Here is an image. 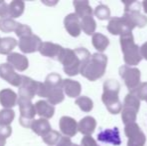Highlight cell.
I'll use <instances>...</instances> for the list:
<instances>
[{
    "mask_svg": "<svg viewBox=\"0 0 147 146\" xmlns=\"http://www.w3.org/2000/svg\"><path fill=\"white\" fill-rule=\"evenodd\" d=\"M120 84L115 79H108L103 83L102 101L111 114H118L122 110V103L119 99Z\"/></svg>",
    "mask_w": 147,
    "mask_h": 146,
    "instance_id": "6da1fadb",
    "label": "cell"
},
{
    "mask_svg": "<svg viewBox=\"0 0 147 146\" xmlns=\"http://www.w3.org/2000/svg\"><path fill=\"white\" fill-rule=\"evenodd\" d=\"M107 56L103 53H95L85 63L81 69V73L90 81H95L101 78L107 67Z\"/></svg>",
    "mask_w": 147,
    "mask_h": 146,
    "instance_id": "7a4b0ae2",
    "label": "cell"
},
{
    "mask_svg": "<svg viewBox=\"0 0 147 146\" xmlns=\"http://www.w3.org/2000/svg\"><path fill=\"white\" fill-rule=\"evenodd\" d=\"M120 45L123 52V58L128 66H135L142 60L140 47L134 42L132 33L120 36Z\"/></svg>",
    "mask_w": 147,
    "mask_h": 146,
    "instance_id": "3957f363",
    "label": "cell"
},
{
    "mask_svg": "<svg viewBox=\"0 0 147 146\" xmlns=\"http://www.w3.org/2000/svg\"><path fill=\"white\" fill-rule=\"evenodd\" d=\"M140 108V100L137 98L135 94L129 93L125 96L121 110L122 121L125 125L134 123L137 118V113Z\"/></svg>",
    "mask_w": 147,
    "mask_h": 146,
    "instance_id": "277c9868",
    "label": "cell"
},
{
    "mask_svg": "<svg viewBox=\"0 0 147 146\" xmlns=\"http://www.w3.org/2000/svg\"><path fill=\"white\" fill-rule=\"evenodd\" d=\"M125 8H124L123 16L127 18L135 27L143 28L147 24V17L140 12L142 3L138 1L131 2H123Z\"/></svg>",
    "mask_w": 147,
    "mask_h": 146,
    "instance_id": "5b68a950",
    "label": "cell"
},
{
    "mask_svg": "<svg viewBox=\"0 0 147 146\" xmlns=\"http://www.w3.org/2000/svg\"><path fill=\"white\" fill-rule=\"evenodd\" d=\"M135 26L124 16L122 17H113L109 20L107 25V29L112 35H125L128 33H132V30Z\"/></svg>",
    "mask_w": 147,
    "mask_h": 146,
    "instance_id": "8992f818",
    "label": "cell"
},
{
    "mask_svg": "<svg viewBox=\"0 0 147 146\" xmlns=\"http://www.w3.org/2000/svg\"><path fill=\"white\" fill-rule=\"evenodd\" d=\"M119 75L124 80V83L130 92L133 91L140 85L139 69L130 67L128 65H123L119 68Z\"/></svg>",
    "mask_w": 147,
    "mask_h": 146,
    "instance_id": "52a82bcc",
    "label": "cell"
},
{
    "mask_svg": "<svg viewBox=\"0 0 147 146\" xmlns=\"http://www.w3.org/2000/svg\"><path fill=\"white\" fill-rule=\"evenodd\" d=\"M124 132L127 136V146H144L146 142V136L140 129L137 123H130L125 125Z\"/></svg>",
    "mask_w": 147,
    "mask_h": 146,
    "instance_id": "ba28073f",
    "label": "cell"
},
{
    "mask_svg": "<svg viewBox=\"0 0 147 146\" xmlns=\"http://www.w3.org/2000/svg\"><path fill=\"white\" fill-rule=\"evenodd\" d=\"M97 139L101 142L110 143L112 145L118 146L121 144V139H120L119 129L114 127L112 129H105L102 130L97 136Z\"/></svg>",
    "mask_w": 147,
    "mask_h": 146,
    "instance_id": "9c48e42d",
    "label": "cell"
},
{
    "mask_svg": "<svg viewBox=\"0 0 147 146\" xmlns=\"http://www.w3.org/2000/svg\"><path fill=\"white\" fill-rule=\"evenodd\" d=\"M95 127H96V121L93 117L90 116L83 118L79 123V130L85 135L92 134L95 130Z\"/></svg>",
    "mask_w": 147,
    "mask_h": 146,
    "instance_id": "30bf717a",
    "label": "cell"
},
{
    "mask_svg": "<svg viewBox=\"0 0 147 146\" xmlns=\"http://www.w3.org/2000/svg\"><path fill=\"white\" fill-rule=\"evenodd\" d=\"M92 43L95 49H97L99 52H103L108 47L109 39L101 33H95L92 37Z\"/></svg>",
    "mask_w": 147,
    "mask_h": 146,
    "instance_id": "8fae6325",
    "label": "cell"
},
{
    "mask_svg": "<svg viewBox=\"0 0 147 146\" xmlns=\"http://www.w3.org/2000/svg\"><path fill=\"white\" fill-rule=\"evenodd\" d=\"M66 27H67L68 31L71 35L73 36H78L80 34V25L79 21H78L77 16H75L74 14H71L67 17L66 19Z\"/></svg>",
    "mask_w": 147,
    "mask_h": 146,
    "instance_id": "7c38bea8",
    "label": "cell"
},
{
    "mask_svg": "<svg viewBox=\"0 0 147 146\" xmlns=\"http://www.w3.org/2000/svg\"><path fill=\"white\" fill-rule=\"evenodd\" d=\"M74 5L76 6V11L77 14L81 18H84L86 16H92V9L89 6L87 1L83 2H74Z\"/></svg>",
    "mask_w": 147,
    "mask_h": 146,
    "instance_id": "4fadbf2b",
    "label": "cell"
},
{
    "mask_svg": "<svg viewBox=\"0 0 147 146\" xmlns=\"http://www.w3.org/2000/svg\"><path fill=\"white\" fill-rule=\"evenodd\" d=\"M82 29L88 35L94 33L95 29H96V22L93 19L92 16H86V17L82 18Z\"/></svg>",
    "mask_w": 147,
    "mask_h": 146,
    "instance_id": "5bb4252c",
    "label": "cell"
},
{
    "mask_svg": "<svg viewBox=\"0 0 147 146\" xmlns=\"http://www.w3.org/2000/svg\"><path fill=\"white\" fill-rule=\"evenodd\" d=\"M62 129L68 135H74L76 133V123L71 118H63L61 121Z\"/></svg>",
    "mask_w": 147,
    "mask_h": 146,
    "instance_id": "9a60e30c",
    "label": "cell"
},
{
    "mask_svg": "<svg viewBox=\"0 0 147 146\" xmlns=\"http://www.w3.org/2000/svg\"><path fill=\"white\" fill-rule=\"evenodd\" d=\"M94 13L97 16V18L100 20H106L110 18V9L108 6L104 5V4H100L97 6Z\"/></svg>",
    "mask_w": 147,
    "mask_h": 146,
    "instance_id": "2e32d148",
    "label": "cell"
},
{
    "mask_svg": "<svg viewBox=\"0 0 147 146\" xmlns=\"http://www.w3.org/2000/svg\"><path fill=\"white\" fill-rule=\"evenodd\" d=\"M131 93L135 94L139 100H143V101L147 102V82L140 83V85L133 91H131Z\"/></svg>",
    "mask_w": 147,
    "mask_h": 146,
    "instance_id": "e0dca14e",
    "label": "cell"
},
{
    "mask_svg": "<svg viewBox=\"0 0 147 146\" xmlns=\"http://www.w3.org/2000/svg\"><path fill=\"white\" fill-rule=\"evenodd\" d=\"M76 103H77L78 105L80 106V108H81L82 110L85 111V112H89V111H90L93 108L92 100H91L90 98H88V97H81V98H79V99L76 101Z\"/></svg>",
    "mask_w": 147,
    "mask_h": 146,
    "instance_id": "ac0fdd59",
    "label": "cell"
},
{
    "mask_svg": "<svg viewBox=\"0 0 147 146\" xmlns=\"http://www.w3.org/2000/svg\"><path fill=\"white\" fill-rule=\"evenodd\" d=\"M66 87L68 88L67 92L71 97L77 96L80 93V84L77 83V82L67 81L66 82Z\"/></svg>",
    "mask_w": 147,
    "mask_h": 146,
    "instance_id": "d6986e66",
    "label": "cell"
},
{
    "mask_svg": "<svg viewBox=\"0 0 147 146\" xmlns=\"http://www.w3.org/2000/svg\"><path fill=\"white\" fill-rule=\"evenodd\" d=\"M82 145L83 146H98L96 141L91 136H85L82 139Z\"/></svg>",
    "mask_w": 147,
    "mask_h": 146,
    "instance_id": "ffe728a7",
    "label": "cell"
},
{
    "mask_svg": "<svg viewBox=\"0 0 147 146\" xmlns=\"http://www.w3.org/2000/svg\"><path fill=\"white\" fill-rule=\"evenodd\" d=\"M140 52H141L142 58H144L147 60V42H145L141 47H140Z\"/></svg>",
    "mask_w": 147,
    "mask_h": 146,
    "instance_id": "44dd1931",
    "label": "cell"
},
{
    "mask_svg": "<svg viewBox=\"0 0 147 146\" xmlns=\"http://www.w3.org/2000/svg\"><path fill=\"white\" fill-rule=\"evenodd\" d=\"M142 8H143V11L147 14V0H144L142 2Z\"/></svg>",
    "mask_w": 147,
    "mask_h": 146,
    "instance_id": "7402d4cb",
    "label": "cell"
},
{
    "mask_svg": "<svg viewBox=\"0 0 147 146\" xmlns=\"http://www.w3.org/2000/svg\"><path fill=\"white\" fill-rule=\"evenodd\" d=\"M74 146H76V145H74Z\"/></svg>",
    "mask_w": 147,
    "mask_h": 146,
    "instance_id": "603a6c76",
    "label": "cell"
}]
</instances>
